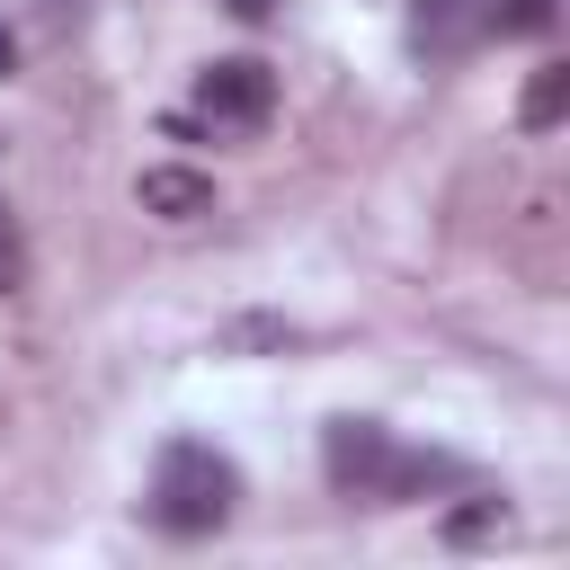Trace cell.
<instances>
[{"instance_id":"9c48e42d","label":"cell","mask_w":570,"mask_h":570,"mask_svg":"<svg viewBox=\"0 0 570 570\" xmlns=\"http://www.w3.org/2000/svg\"><path fill=\"white\" fill-rule=\"evenodd\" d=\"M27 276V232H18V214L0 205V285H18Z\"/></svg>"},{"instance_id":"52a82bcc","label":"cell","mask_w":570,"mask_h":570,"mask_svg":"<svg viewBox=\"0 0 570 570\" xmlns=\"http://www.w3.org/2000/svg\"><path fill=\"white\" fill-rule=\"evenodd\" d=\"M508 525H517V517H508V499H499V490H472V508H454V517H445V543H499Z\"/></svg>"},{"instance_id":"7a4b0ae2","label":"cell","mask_w":570,"mask_h":570,"mask_svg":"<svg viewBox=\"0 0 570 570\" xmlns=\"http://www.w3.org/2000/svg\"><path fill=\"white\" fill-rule=\"evenodd\" d=\"M142 508H151L160 534H187V543H196V534H223L232 508H240V463H232L223 445H205V436H169V445L151 454Z\"/></svg>"},{"instance_id":"8fae6325","label":"cell","mask_w":570,"mask_h":570,"mask_svg":"<svg viewBox=\"0 0 570 570\" xmlns=\"http://www.w3.org/2000/svg\"><path fill=\"white\" fill-rule=\"evenodd\" d=\"M9 71H18V36L0 27V80H9Z\"/></svg>"},{"instance_id":"5b68a950","label":"cell","mask_w":570,"mask_h":570,"mask_svg":"<svg viewBox=\"0 0 570 570\" xmlns=\"http://www.w3.org/2000/svg\"><path fill=\"white\" fill-rule=\"evenodd\" d=\"M410 36H419L428 53H463V45H481V36H490V0H419Z\"/></svg>"},{"instance_id":"8992f818","label":"cell","mask_w":570,"mask_h":570,"mask_svg":"<svg viewBox=\"0 0 570 570\" xmlns=\"http://www.w3.org/2000/svg\"><path fill=\"white\" fill-rule=\"evenodd\" d=\"M561 116H570V62H543V71L525 80V98H517V125H525V134H552Z\"/></svg>"},{"instance_id":"277c9868","label":"cell","mask_w":570,"mask_h":570,"mask_svg":"<svg viewBox=\"0 0 570 570\" xmlns=\"http://www.w3.org/2000/svg\"><path fill=\"white\" fill-rule=\"evenodd\" d=\"M134 205L160 214V223H196V214H214V178L169 160V169H142V178H134Z\"/></svg>"},{"instance_id":"3957f363","label":"cell","mask_w":570,"mask_h":570,"mask_svg":"<svg viewBox=\"0 0 570 570\" xmlns=\"http://www.w3.org/2000/svg\"><path fill=\"white\" fill-rule=\"evenodd\" d=\"M267 116H276V71H267L258 53H223V62L196 71V125H214V134H258Z\"/></svg>"},{"instance_id":"30bf717a","label":"cell","mask_w":570,"mask_h":570,"mask_svg":"<svg viewBox=\"0 0 570 570\" xmlns=\"http://www.w3.org/2000/svg\"><path fill=\"white\" fill-rule=\"evenodd\" d=\"M223 9H232V18H249V27H258V18H267V9H276V0H223Z\"/></svg>"},{"instance_id":"6da1fadb","label":"cell","mask_w":570,"mask_h":570,"mask_svg":"<svg viewBox=\"0 0 570 570\" xmlns=\"http://www.w3.org/2000/svg\"><path fill=\"white\" fill-rule=\"evenodd\" d=\"M321 472L338 499H365V508H401V499H428V490H454L463 463L436 454V445H401L383 419H330L321 428Z\"/></svg>"},{"instance_id":"ba28073f","label":"cell","mask_w":570,"mask_h":570,"mask_svg":"<svg viewBox=\"0 0 570 570\" xmlns=\"http://www.w3.org/2000/svg\"><path fill=\"white\" fill-rule=\"evenodd\" d=\"M561 0H490V36H552Z\"/></svg>"}]
</instances>
